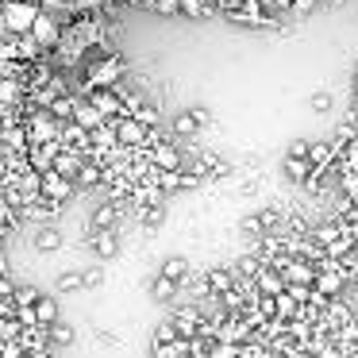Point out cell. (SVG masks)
I'll use <instances>...</instances> for the list:
<instances>
[{
	"label": "cell",
	"mask_w": 358,
	"mask_h": 358,
	"mask_svg": "<svg viewBox=\"0 0 358 358\" xmlns=\"http://www.w3.org/2000/svg\"><path fill=\"white\" fill-rule=\"evenodd\" d=\"M124 58L108 55V58H96V62H85V85H81V96L89 89H116L120 78H124Z\"/></svg>",
	"instance_id": "6da1fadb"
},
{
	"label": "cell",
	"mask_w": 358,
	"mask_h": 358,
	"mask_svg": "<svg viewBox=\"0 0 358 358\" xmlns=\"http://www.w3.org/2000/svg\"><path fill=\"white\" fill-rule=\"evenodd\" d=\"M24 112V131H27V143L39 147V143H58V120L50 116L47 108H20Z\"/></svg>",
	"instance_id": "7a4b0ae2"
},
{
	"label": "cell",
	"mask_w": 358,
	"mask_h": 358,
	"mask_svg": "<svg viewBox=\"0 0 358 358\" xmlns=\"http://www.w3.org/2000/svg\"><path fill=\"white\" fill-rule=\"evenodd\" d=\"M39 8H43V4H27V0H4V8H0V24L8 27L12 35H24V31H31Z\"/></svg>",
	"instance_id": "3957f363"
},
{
	"label": "cell",
	"mask_w": 358,
	"mask_h": 358,
	"mask_svg": "<svg viewBox=\"0 0 358 358\" xmlns=\"http://www.w3.org/2000/svg\"><path fill=\"white\" fill-rule=\"evenodd\" d=\"M73 193H78V185H73L66 173H58V170L39 173V201H47V204H55V208H62L66 201H73Z\"/></svg>",
	"instance_id": "277c9868"
},
{
	"label": "cell",
	"mask_w": 358,
	"mask_h": 358,
	"mask_svg": "<svg viewBox=\"0 0 358 358\" xmlns=\"http://www.w3.org/2000/svg\"><path fill=\"white\" fill-rule=\"evenodd\" d=\"M147 162L155 170H181L185 166V150L178 147V139H162L155 147H147Z\"/></svg>",
	"instance_id": "5b68a950"
},
{
	"label": "cell",
	"mask_w": 358,
	"mask_h": 358,
	"mask_svg": "<svg viewBox=\"0 0 358 358\" xmlns=\"http://www.w3.org/2000/svg\"><path fill=\"white\" fill-rule=\"evenodd\" d=\"M312 289L324 296H339L343 289H347V270H343L339 262H331L327 258L324 266H316V281H312Z\"/></svg>",
	"instance_id": "8992f818"
},
{
	"label": "cell",
	"mask_w": 358,
	"mask_h": 358,
	"mask_svg": "<svg viewBox=\"0 0 358 358\" xmlns=\"http://www.w3.org/2000/svg\"><path fill=\"white\" fill-rule=\"evenodd\" d=\"M150 131H155V127L139 124L135 116H116V139H120V147L143 150V147L150 143Z\"/></svg>",
	"instance_id": "52a82bcc"
},
{
	"label": "cell",
	"mask_w": 358,
	"mask_h": 358,
	"mask_svg": "<svg viewBox=\"0 0 358 358\" xmlns=\"http://www.w3.org/2000/svg\"><path fill=\"white\" fill-rule=\"evenodd\" d=\"M27 35H35V43H39L43 50H55L58 43H62V27H58V20L50 16V12H43V8H39V16H35V24H31Z\"/></svg>",
	"instance_id": "ba28073f"
},
{
	"label": "cell",
	"mask_w": 358,
	"mask_h": 358,
	"mask_svg": "<svg viewBox=\"0 0 358 358\" xmlns=\"http://www.w3.org/2000/svg\"><path fill=\"white\" fill-rule=\"evenodd\" d=\"M89 247H93V255L101 258V262H112V258L120 255V231L116 227H96V231L89 235Z\"/></svg>",
	"instance_id": "9c48e42d"
},
{
	"label": "cell",
	"mask_w": 358,
	"mask_h": 358,
	"mask_svg": "<svg viewBox=\"0 0 358 358\" xmlns=\"http://www.w3.org/2000/svg\"><path fill=\"white\" fill-rule=\"evenodd\" d=\"M85 96L96 104V112H101L104 120H116V116H124V101H120V93H116V89H89Z\"/></svg>",
	"instance_id": "30bf717a"
},
{
	"label": "cell",
	"mask_w": 358,
	"mask_h": 358,
	"mask_svg": "<svg viewBox=\"0 0 358 358\" xmlns=\"http://www.w3.org/2000/svg\"><path fill=\"white\" fill-rule=\"evenodd\" d=\"M70 120H73V124H81L85 131H96V127L104 124V116L96 112V104L89 101V96H81V93H78V101H73V116Z\"/></svg>",
	"instance_id": "8fae6325"
},
{
	"label": "cell",
	"mask_w": 358,
	"mask_h": 358,
	"mask_svg": "<svg viewBox=\"0 0 358 358\" xmlns=\"http://www.w3.org/2000/svg\"><path fill=\"white\" fill-rule=\"evenodd\" d=\"M255 289L266 296H278V293H285V278H281V270H273V266H262V270L255 273Z\"/></svg>",
	"instance_id": "7c38bea8"
},
{
	"label": "cell",
	"mask_w": 358,
	"mask_h": 358,
	"mask_svg": "<svg viewBox=\"0 0 358 358\" xmlns=\"http://www.w3.org/2000/svg\"><path fill=\"white\" fill-rule=\"evenodd\" d=\"M81 162H85V155L81 150H70V147H58V155H55V166L50 170H58V173H66V178H78V170H81Z\"/></svg>",
	"instance_id": "4fadbf2b"
},
{
	"label": "cell",
	"mask_w": 358,
	"mask_h": 358,
	"mask_svg": "<svg viewBox=\"0 0 358 358\" xmlns=\"http://www.w3.org/2000/svg\"><path fill=\"white\" fill-rule=\"evenodd\" d=\"M31 247L39 250V255H55V250H62V231L58 227H39V231L31 235Z\"/></svg>",
	"instance_id": "5bb4252c"
},
{
	"label": "cell",
	"mask_w": 358,
	"mask_h": 358,
	"mask_svg": "<svg viewBox=\"0 0 358 358\" xmlns=\"http://www.w3.org/2000/svg\"><path fill=\"white\" fill-rule=\"evenodd\" d=\"M204 281H208V293L220 296V293H227V289L235 285V273H231V266H212V270L204 273Z\"/></svg>",
	"instance_id": "9a60e30c"
},
{
	"label": "cell",
	"mask_w": 358,
	"mask_h": 358,
	"mask_svg": "<svg viewBox=\"0 0 358 358\" xmlns=\"http://www.w3.org/2000/svg\"><path fill=\"white\" fill-rule=\"evenodd\" d=\"M308 162H312V170H327V166H335V147H331V139H320V143H308Z\"/></svg>",
	"instance_id": "2e32d148"
},
{
	"label": "cell",
	"mask_w": 358,
	"mask_h": 358,
	"mask_svg": "<svg viewBox=\"0 0 358 358\" xmlns=\"http://www.w3.org/2000/svg\"><path fill=\"white\" fill-rule=\"evenodd\" d=\"M281 170H285V178L293 181V185H304V181L312 178V162H308V158H293V155H285Z\"/></svg>",
	"instance_id": "e0dca14e"
},
{
	"label": "cell",
	"mask_w": 358,
	"mask_h": 358,
	"mask_svg": "<svg viewBox=\"0 0 358 358\" xmlns=\"http://www.w3.org/2000/svg\"><path fill=\"white\" fill-rule=\"evenodd\" d=\"M58 316H62V312H58V301H55V296H39V301H35V320H39L43 327L58 324Z\"/></svg>",
	"instance_id": "ac0fdd59"
},
{
	"label": "cell",
	"mask_w": 358,
	"mask_h": 358,
	"mask_svg": "<svg viewBox=\"0 0 358 358\" xmlns=\"http://www.w3.org/2000/svg\"><path fill=\"white\" fill-rule=\"evenodd\" d=\"M189 270H193V266H189V258H181V255L166 258V262L158 266V273H162V278H170V281H181V278H185Z\"/></svg>",
	"instance_id": "d6986e66"
},
{
	"label": "cell",
	"mask_w": 358,
	"mask_h": 358,
	"mask_svg": "<svg viewBox=\"0 0 358 358\" xmlns=\"http://www.w3.org/2000/svg\"><path fill=\"white\" fill-rule=\"evenodd\" d=\"M273 308H278V320H296L301 316V304H296V296L289 293V289L273 296Z\"/></svg>",
	"instance_id": "ffe728a7"
},
{
	"label": "cell",
	"mask_w": 358,
	"mask_h": 358,
	"mask_svg": "<svg viewBox=\"0 0 358 358\" xmlns=\"http://www.w3.org/2000/svg\"><path fill=\"white\" fill-rule=\"evenodd\" d=\"M193 135H201V124L193 120V112H181L173 120V139H193Z\"/></svg>",
	"instance_id": "44dd1931"
},
{
	"label": "cell",
	"mask_w": 358,
	"mask_h": 358,
	"mask_svg": "<svg viewBox=\"0 0 358 358\" xmlns=\"http://www.w3.org/2000/svg\"><path fill=\"white\" fill-rule=\"evenodd\" d=\"M150 350H155V358H185V355H189V339L158 343V347H150Z\"/></svg>",
	"instance_id": "7402d4cb"
},
{
	"label": "cell",
	"mask_w": 358,
	"mask_h": 358,
	"mask_svg": "<svg viewBox=\"0 0 358 358\" xmlns=\"http://www.w3.org/2000/svg\"><path fill=\"white\" fill-rule=\"evenodd\" d=\"M178 293H181V289H178V281L162 278V273H158V278H155V285H150V296H155V301H173Z\"/></svg>",
	"instance_id": "603a6c76"
},
{
	"label": "cell",
	"mask_w": 358,
	"mask_h": 358,
	"mask_svg": "<svg viewBox=\"0 0 358 358\" xmlns=\"http://www.w3.org/2000/svg\"><path fill=\"white\" fill-rule=\"evenodd\" d=\"M339 189L350 204H358V170H343L339 173Z\"/></svg>",
	"instance_id": "cb8c5ba5"
},
{
	"label": "cell",
	"mask_w": 358,
	"mask_h": 358,
	"mask_svg": "<svg viewBox=\"0 0 358 358\" xmlns=\"http://www.w3.org/2000/svg\"><path fill=\"white\" fill-rule=\"evenodd\" d=\"M173 339H181V335H178V327H173V320L166 316L162 324L155 327V335H150V347H158V343H173Z\"/></svg>",
	"instance_id": "d4e9b609"
},
{
	"label": "cell",
	"mask_w": 358,
	"mask_h": 358,
	"mask_svg": "<svg viewBox=\"0 0 358 358\" xmlns=\"http://www.w3.org/2000/svg\"><path fill=\"white\" fill-rule=\"evenodd\" d=\"M320 8V0H289V16H293V20H304V16H312V12H316Z\"/></svg>",
	"instance_id": "484cf974"
},
{
	"label": "cell",
	"mask_w": 358,
	"mask_h": 358,
	"mask_svg": "<svg viewBox=\"0 0 358 358\" xmlns=\"http://www.w3.org/2000/svg\"><path fill=\"white\" fill-rule=\"evenodd\" d=\"M58 289L62 293H81V270H62L58 273Z\"/></svg>",
	"instance_id": "4316f807"
},
{
	"label": "cell",
	"mask_w": 358,
	"mask_h": 358,
	"mask_svg": "<svg viewBox=\"0 0 358 358\" xmlns=\"http://www.w3.org/2000/svg\"><path fill=\"white\" fill-rule=\"evenodd\" d=\"M39 289H35V285H16V293H12V301H16V308H27V304H35V301H39Z\"/></svg>",
	"instance_id": "83f0119b"
},
{
	"label": "cell",
	"mask_w": 358,
	"mask_h": 358,
	"mask_svg": "<svg viewBox=\"0 0 358 358\" xmlns=\"http://www.w3.org/2000/svg\"><path fill=\"white\" fill-rule=\"evenodd\" d=\"M50 343H58V347H70V343H73V327L62 324V320H58V324H50Z\"/></svg>",
	"instance_id": "f1b7e54d"
},
{
	"label": "cell",
	"mask_w": 358,
	"mask_h": 358,
	"mask_svg": "<svg viewBox=\"0 0 358 358\" xmlns=\"http://www.w3.org/2000/svg\"><path fill=\"white\" fill-rule=\"evenodd\" d=\"M104 285V266H89L81 270V289H101Z\"/></svg>",
	"instance_id": "f546056e"
},
{
	"label": "cell",
	"mask_w": 358,
	"mask_h": 358,
	"mask_svg": "<svg viewBox=\"0 0 358 358\" xmlns=\"http://www.w3.org/2000/svg\"><path fill=\"white\" fill-rule=\"evenodd\" d=\"M0 358H27V347L20 339H4L0 343Z\"/></svg>",
	"instance_id": "4dcf8cb0"
},
{
	"label": "cell",
	"mask_w": 358,
	"mask_h": 358,
	"mask_svg": "<svg viewBox=\"0 0 358 358\" xmlns=\"http://www.w3.org/2000/svg\"><path fill=\"white\" fill-rule=\"evenodd\" d=\"M135 120H139V124H147V127H158V108L143 101L139 108H135Z\"/></svg>",
	"instance_id": "1f68e13d"
},
{
	"label": "cell",
	"mask_w": 358,
	"mask_h": 358,
	"mask_svg": "<svg viewBox=\"0 0 358 358\" xmlns=\"http://www.w3.org/2000/svg\"><path fill=\"white\" fill-rule=\"evenodd\" d=\"M335 104V96H331V89H320L316 96H312V112H327Z\"/></svg>",
	"instance_id": "d6a6232c"
},
{
	"label": "cell",
	"mask_w": 358,
	"mask_h": 358,
	"mask_svg": "<svg viewBox=\"0 0 358 358\" xmlns=\"http://www.w3.org/2000/svg\"><path fill=\"white\" fill-rule=\"evenodd\" d=\"M285 155H293V158H308V139H293Z\"/></svg>",
	"instance_id": "836d02e7"
},
{
	"label": "cell",
	"mask_w": 358,
	"mask_h": 358,
	"mask_svg": "<svg viewBox=\"0 0 358 358\" xmlns=\"http://www.w3.org/2000/svg\"><path fill=\"white\" fill-rule=\"evenodd\" d=\"M27 4H43V0H27Z\"/></svg>",
	"instance_id": "e575fe53"
},
{
	"label": "cell",
	"mask_w": 358,
	"mask_h": 358,
	"mask_svg": "<svg viewBox=\"0 0 358 358\" xmlns=\"http://www.w3.org/2000/svg\"><path fill=\"white\" fill-rule=\"evenodd\" d=\"M185 358H193V355H185Z\"/></svg>",
	"instance_id": "d590c367"
}]
</instances>
